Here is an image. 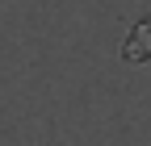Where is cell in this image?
I'll use <instances>...</instances> for the list:
<instances>
[{"mask_svg": "<svg viewBox=\"0 0 151 146\" xmlns=\"http://www.w3.org/2000/svg\"><path fill=\"white\" fill-rule=\"evenodd\" d=\"M122 63H130V67L151 63V13L126 29V38H122Z\"/></svg>", "mask_w": 151, "mask_h": 146, "instance_id": "6da1fadb", "label": "cell"}]
</instances>
